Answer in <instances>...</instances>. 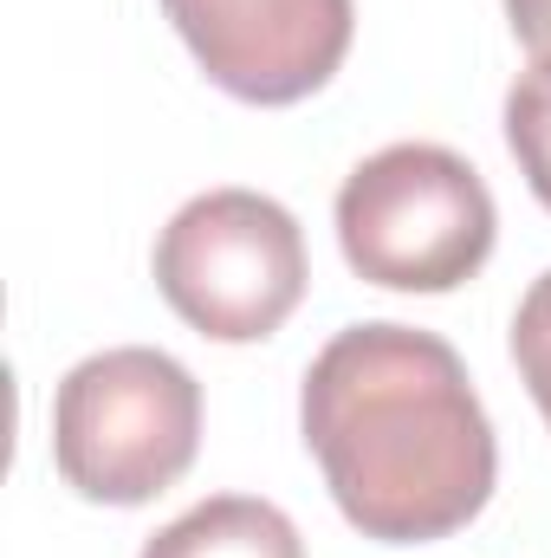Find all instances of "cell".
Returning a JSON list of instances; mask_svg holds the SVG:
<instances>
[{
    "label": "cell",
    "mask_w": 551,
    "mask_h": 558,
    "mask_svg": "<svg viewBox=\"0 0 551 558\" xmlns=\"http://www.w3.org/2000/svg\"><path fill=\"white\" fill-rule=\"evenodd\" d=\"M305 448L338 513L377 546H428L480 520L500 441L461 351L421 325H344L298 384Z\"/></svg>",
    "instance_id": "1"
},
{
    "label": "cell",
    "mask_w": 551,
    "mask_h": 558,
    "mask_svg": "<svg viewBox=\"0 0 551 558\" xmlns=\"http://www.w3.org/2000/svg\"><path fill=\"white\" fill-rule=\"evenodd\" d=\"M195 448L201 384L169 351H98L52 390V468L78 500L143 507L195 468Z\"/></svg>",
    "instance_id": "2"
},
{
    "label": "cell",
    "mask_w": 551,
    "mask_h": 558,
    "mask_svg": "<svg viewBox=\"0 0 551 558\" xmlns=\"http://www.w3.org/2000/svg\"><path fill=\"white\" fill-rule=\"evenodd\" d=\"M500 208L480 169L441 143H390L338 189V247L383 292H454L487 267Z\"/></svg>",
    "instance_id": "3"
},
{
    "label": "cell",
    "mask_w": 551,
    "mask_h": 558,
    "mask_svg": "<svg viewBox=\"0 0 551 558\" xmlns=\"http://www.w3.org/2000/svg\"><path fill=\"white\" fill-rule=\"evenodd\" d=\"M305 234L260 189H208L156 234V292L215 344H260L305 299Z\"/></svg>",
    "instance_id": "4"
},
{
    "label": "cell",
    "mask_w": 551,
    "mask_h": 558,
    "mask_svg": "<svg viewBox=\"0 0 551 558\" xmlns=\"http://www.w3.org/2000/svg\"><path fill=\"white\" fill-rule=\"evenodd\" d=\"M162 13L208 85L267 111L325 92L357 33L351 0H162Z\"/></svg>",
    "instance_id": "5"
},
{
    "label": "cell",
    "mask_w": 551,
    "mask_h": 558,
    "mask_svg": "<svg viewBox=\"0 0 551 558\" xmlns=\"http://www.w3.org/2000/svg\"><path fill=\"white\" fill-rule=\"evenodd\" d=\"M137 558H305L298 526L260 494H215L169 520Z\"/></svg>",
    "instance_id": "6"
},
{
    "label": "cell",
    "mask_w": 551,
    "mask_h": 558,
    "mask_svg": "<svg viewBox=\"0 0 551 558\" xmlns=\"http://www.w3.org/2000/svg\"><path fill=\"white\" fill-rule=\"evenodd\" d=\"M506 149L526 175V189L551 208V65H532L506 92Z\"/></svg>",
    "instance_id": "7"
},
{
    "label": "cell",
    "mask_w": 551,
    "mask_h": 558,
    "mask_svg": "<svg viewBox=\"0 0 551 558\" xmlns=\"http://www.w3.org/2000/svg\"><path fill=\"white\" fill-rule=\"evenodd\" d=\"M513 364H519V384L532 390V403L551 428V267L526 286V299L513 312Z\"/></svg>",
    "instance_id": "8"
},
{
    "label": "cell",
    "mask_w": 551,
    "mask_h": 558,
    "mask_svg": "<svg viewBox=\"0 0 551 558\" xmlns=\"http://www.w3.org/2000/svg\"><path fill=\"white\" fill-rule=\"evenodd\" d=\"M506 26L532 52V65H551V0H506Z\"/></svg>",
    "instance_id": "9"
}]
</instances>
